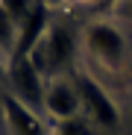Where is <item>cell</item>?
<instances>
[{
  "label": "cell",
  "instance_id": "obj_1",
  "mask_svg": "<svg viewBox=\"0 0 132 135\" xmlns=\"http://www.w3.org/2000/svg\"><path fill=\"white\" fill-rule=\"evenodd\" d=\"M32 65L38 68V74H47V76H59L65 68L74 62V35L68 27H50L44 32V38L38 41V47L32 50Z\"/></svg>",
  "mask_w": 132,
  "mask_h": 135
},
{
  "label": "cell",
  "instance_id": "obj_2",
  "mask_svg": "<svg viewBox=\"0 0 132 135\" xmlns=\"http://www.w3.org/2000/svg\"><path fill=\"white\" fill-rule=\"evenodd\" d=\"M85 50L91 59H97L106 68H120V62L126 59V38L118 27L106 24V21H94L85 27Z\"/></svg>",
  "mask_w": 132,
  "mask_h": 135
},
{
  "label": "cell",
  "instance_id": "obj_3",
  "mask_svg": "<svg viewBox=\"0 0 132 135\" xmlns=\"http://www.w3.org/2000/svg\"><path fill=\"white\" fill-rule=\"evenodd\" d=\"M6 91L35 112H44V79L32 59H12L6 65Z\"/></svg>",
  "mask_w": 132,
  "mask_h": 135
},
{
  "label": "cell",
  "instance_id": "obj_4",
  "mask_svg": "<svg viewBox=\"0 0 132 135\" xmlns=\"http://www.w3.org/2000/svg\"><path fill=\"white\" fill-rule=\"evenodd\" d=\"M74 85L79 91V100H82V109L88 112L97 126L103 129H118L120 126V115H118V106L112 103V97L106 94V88L91 79L88 74H74Z\"/></svg>",
  "mask_w": 132,
  "mask_h": 135
},
{
  "label": "cell",
  "instance_id": "obj_5",
  "mask_svg": "<svg viewBox=\"0 0 132 135\" xmlns=\"http://www.w3.org/2000/svg\"><path fill=\"white\" fill-rule=\"evenodd\" d=\"M0 120L6 123L9 135H50V126L41 118V112L30 109L27 103H21L9 91L0 100Z\"/></svg>",
  "mask_w": 132,
  "mask_h": 135
},
{
  "label": "cell",
  "instance_id": "obj_6",
  "mask_svg": "<svg viewBox=\"0 0 132 135\" xmlns=\"http://www.w3.org/2000/svg\"><path fill=\"white\" fill-rule=\"evenodd\" d=\"M47 30H50V9H47L44 0H35L32 9L27 12V18L21 21V27H18V44H15L12 59H30Z\"/></svg>",
  "mask_w": 132,
  "mask_h": 135
},
{
  "label": "cell",
  "instance_id": "obj_7",
  "mask_svg": "<svg viewBox=\"0 0 132 135\" xmlns=\"http://www.w3.org/2000/svg\"><path fill=\"white\" fill-rule=\"evenodd\" d=\"M79 109H82V100L71 79L56 76L44 85V112L53 120H71V118H76Z\"/></svg>",
  "mask_w": 132,
  "mask_h": 135
},
{
  "label": "cell",
  "instance_id": "obj_8",
  "mask_svg": "<svg viewBox=\"0 0 132 135\" xmlns=\"http://www.w3.org/2000/svg\"><path fill=\"white\" fill-rule=\"evenodd\" d=\"M15 44H18V24L12 21V15L0 6V50H3L6 59H12Z\"/></svg>",
  "mask_w": 132,
  "mask_h": 135
},
{
  "label": "cell",
  "instance_id": "obj_9",
  "mask_svg": "<svg viewBox=\"0 0 132 135\" xmlns=\"http://www.w3.org/2000/svg\"><path fill=\"white\" fill-rule=\"evenodd\" d=\"M32 3H35V0H0V6L12 15V21H15L18 27H21V21L27 18V12L32 9Z\"/></svg>",
  "mask_w": 132,
  "mask_h": 135
},
{
  "label": "cell",
  "instance_id": "obj_10",
  "mask_svg": "<svg viewBox=\"0 0 132 135\" xmlns=\"http://www.w3.org/2000/svg\"><path fill=\"white\" fill-rule=\"evenodd\" d=\"M50 135H88V129H85V123H82V120L71 118V120H56Z\"/></svg>",
  "mask_w": 132,
  "mask_h": 135
},
{
  "label": "cell",
  "instance_id": "obj_11",
  "mask_svg": "<svg viewBox=\"0 0 132 135\" xmlns=\"http://www.w3.org/2000/svg\"><path fill=\"white\" fill-rule=\"evenodd\" d=\"M118 15L132 18V0H118Z\"/></svg>",
  "mask_w": 132,
  "mask_h": 135
},
{
  "label": "cell",
  "instance_id": "obj_12",
  "mask_svg": "<svg viewBox=\"0 0 132 135\" xmlns=\"http://www.w3.org/2000/svg\"><path fill=\"white\" fill-rule=\"evenodd\" d=\"M3 94H6V68L0 65V100H3Z\"/></svg>",
  "mask_w": 132,
  "mask_h": 135
}]
</instances>
